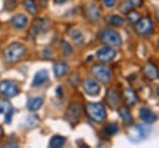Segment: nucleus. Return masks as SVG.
Segmentation results:
<instances>
[{
  "instance_id": "obj_7",
  "label": "nucleus",
  "mask_w": 159,
  "mask_h": 148,
  "mask_svg": "<svg viewBox=\"0 0 159 148\" xmlns=\"http://www.w3.org/2000/svg\"><path fill=\"white\" fill-rule=\"evenodd\" d=\"M48 26H50V21L47 19H39L36 20L32 26L30 27V32H29V37L31 40H34L39 34H42L45 31L48 30Z\"/></svg>"
},
{
  "instance_id": "obj_18",
  "label": "nucleus",
  "mask_w": 159,
  "mask_h": 148,
  "mask_svg": "<svg viewBox=\"0 0 159 148\" xmlns=\"http://www.w3.org/2000/svg\"><path fill=\"white\" fill-rule=\"evenodd\" d=\"M11 24L16 29H24L27 25V17L24 14H17L11 19Z\"/></svg>"
},
{
  "instance_id": "obj_2",
  "label": "nucleus",
  "mask_w": 159,
  "mask_h": 148,
  "mask_svg": "<svg viewBox=\"0 0 159 148\" xmlns=\"http://www.w3.org/2000/svg\"><path fill=\"white\" fill-rule=\"evenodd\" d=\"M86 112L88 117L94 122H103L106 119V109L102 103L98 102H88L86 104Z\"/></svg>"
},
{
  "instance_id": "obj_29",
  "label": "nucleus",
  "mask_w": 159,
  "mask_h": 148,
  "mask_svg": "<svg viewBox=\"0 0 159 148\" xmlns=\"http://www.w3.org/2000/svg\"><path fill=\"white\" fill-rule=\"evenodd\" d=\"M127 14H128V21H129L130 24L138 22V21H139V19H140V15H139V12H138V11L130 10V11H129V12H127Z\"/></svg>"
},
{
  "instance_id": "obj_4",
  "label": "nucleus",
  "mask_w": 159,
  "mask_h": 148,
  "mask_svg": "<svg viewBox=\"0 0 159 148\" xmlns=\"http://www.w3.org/2000/svg\"><path fill=\"white\" fill-rule=\"evenodd\" d=\"M150 127L148 126V123L147 124H138V126H135L133 129H130V132L128 133V138L129 139H132L133 138V141L132 142H140L142 139H144L149 133H150Z\"/></svg>"
},
{
  "instance_id": "obj_10",
  "label": "nucleus",
  "mask_w": 159,
  "mask_h": 148,
  "mask_svg": "<svg viewBox=\"0 0 159 148\" xmlns=\"http://www.w3.org/2000/svg\"><path fill=\"white\" fill-rule=\"evenodd\" d=\"M84 12H86V17L91 21H98L102 17V11L98 4L96 2H88L84 7Z\"/></svg>"
},
{
  "instance_id": "obj_17",
  "label": "nucleus",
  "mask_w": 159,
  "mask_h": 148,
  "mask_svg": "<svg viewBox=\"0 0 159 148\" xmlns=\"http://www.w3.org/2000/svg\"><path fill=\"white\" fill-rule=\"evenodd\" d=\"M48 80V72L46 70H40L39 72H36L34 81H32V87H37L41 86L42 83H45Z\"/></svg>"
},
{
  "instance_id": "obj_14",
  "label": "nucleus",
  "mask_w": 159,
  "mask_h": 148,
  "mask_svg": "<svg viewBox=\"0 0 159 148\" xmlns=\"http://www.w3.org/2000/svg\"><path fill=\"white\" fill-rule=\"evenodd\" d=\"M139 116H140V118L145 122V123H153V122H155L157 121V114L150 109V108H148V107H143V108H140V111H139Z\"/></svg>"
},
{
  "instance_id": "obj_9",
  "label": "nucleus",
  "mask_w": 159,
  "mask_h": 148,
  "mask_svg": "<svg viewBox=\"0 0 159 148\" xmlns=\"http://www.w3.org/2000/svg\"><path fill=\"white\" fill-rule=\"evenodd\" d=\"M135 31L142 36L150 35L153 32V22H152V20L148 16L143 17V19H139V21L137 22V26H135Z\"/></svg>"
},
{
  "instance_id": "obj_34",
  "label": "nucleus",
  "mask_w": 159,
  "mask_h": 148,
  "mask_svg": "<svg viewBox=\"0 0 159 148\" xmlns=\"http://www.w3.org/2000/svg\"><path fill=\"white\" fill-rule=\"evenodd\" d=\"M4 137V129H2V127L0 126V139Z\"/></svg>"
},
{
  "instance_id": "obj_11",
  "label": "nucleus",
  "mask_w": 159,
  "mask_h": 148,
  "mask_svg": "<svg viewBox=\"0 0 159 148\" xmlns=\"http://www.w3.org/2000/svg\"><path fill=\"white\" fill-rule=\"evenodd\" d=\"M97 58L102 62H108V61H112L114 57H116V50L112 49V47H102L97 51Z\"/></svg>"
},
{
  "instance_id": "obj_28",
  "label": "nucleus",
  "mask_w": 159,
  "mask_h": 148,
  "mask_svg": "<svg viewBox=\"0 0 159 148\" xmlns=\"http://www.w3.org/2000/svg\"><path fill=\"white\" fill-rule=\"evenodd\" d=\"M103 132H104V134H107V136H113V134H116V133L118 132V126H117L116 123H108V124L104 126Z\"/></svg>"
},
{
  "instance_id": "obj_6",
  "label": "nucleus",
  "mask_w": 159,
  "mask_h": 148,
  "mask_svg": "<svg viewBox=\"0 0 159 148\" xmlns=\"http://www.w3.org/2000/svg\"><path fill=\"white\" fill-rule=\"evenodd\" d=\"M82 114V107L78 102H72L70 104V107L66 111V119L71 123V124H76Z\"/></svg>"
},
{
  "instance_id": "obj_23",
  "label": "nucleus",
  "mask_w": 159,
  "mask_h": 148,
  "mask_svg": "<svg viewBox=\"0 0 159 148\" xmlns=\"http://www.w3.org/2000/svg\"><path fill=\"white\" fill-rule=\"evenodd\" d=\"M118 112H119V117H120V119L123 121V123H125V124H130V123L133 122L132 113L128 111V108H127V107L120 108Z\"/></svg>"
},
{
  "instance_id": "obj_25",
  "label": "nucleus",
  "mask_w": 159,
  "mask_h": 148,
  "mask_svg": "<svg viewBox=\"0 0 159 148\" xmlns=\"http://www.w3.org/2000/svg\"><path fill=\"white\" fill-rule=\"evenodd\" d=\"M107 21L113 26H122L124 22V19L119 15H109L107 16Z\"/></svg>"
},
{
  "instance_id": "obj_33",
  "label": "nucleus",
  "mask_w": 159,
  "mask_h": 148,
  "mask_svg": "<svg viewBox=\"0 0 159 148\" xmlns=\"http://www.w3.org/2000/svg\"><path fill=\"white\" fill-rule=\"evenodd\" d=\"M67 1H70V0H55V4H65Z\"/></svg>"
},
{
  "instance_id": "obj_16",
  "label": "nucleus",
  "mask_w": 159,
  "mask_h": 148,
  "mask_svg": "<svg viewBox=\"0 0 159 148\" xmlns=\"http://www.w3.org/2000/svg\"><path fill=\"white\" fill-rule=\"evenodd\" d=\"M143 4V0H124L120 5V11L122 12H129L134 7H138Z\"/></svg>"
},
{
  "instance_id": "obj_24",
  "label": "nucleus",
  "mask_w": 159,
  "mask_h": 148,
  "mask_svg": "<svg viewBox=\"0 0 159 148\" xmlns=\"http://www.w3.org/2000/svg\"><path fill=\"white\" fill-rule=\"evenodd\" d=\"M66 143V138L62 137V136H53L51 139H50V147L51 148H60L62 147L63 144Z\"/></svg>"
},
{
  "instance_id": "obj_26",
  "label": "nucleus",
  "mask_w": 159,
  "mask_h": 148,
  "mask_svg": "<svg viewBox=\"0 0 159 148\" xmlns=\"http://www.w3.org/2000/svg\"><path fill=\"white\" fill-rule=\"evenodd\" d=\"M70 35H71V37L73 39V41L76 44H82L83 42V35L78 29H72L70 31Z\"/></svg>"
},
{
  "instance_id": "obj_19",
  "label": "nucleus",
  "mask_w": 159,
  "mask_h": 148,
  "mask_svg": "<svg viewBox=\"0 0 159 148\" xmlns=\"http://www.w3.org/2000/svg\"><path fill=\"white\" fill-rule=\"evenodd\" d=\"M123 93H124V99L129 106H133V104L137 103V95H135V92L132 87H129V86L125 87Z\"/></svg>"
},
{
  "instance_id": "obj_3",
  "label": "nucleus",
  "mask_w": 159,
  "mask_h": 148,
  "mask_svg": "<svg viewBox=\"0 0 159 148\" xmlns=\"http://www.w3.org/2000/svg\"><path fill=\"white\" fill-rule=\"evenodd\" d=\"M99 39L107 46L119 47L122 45V37H120V35L117 31L112 30V29H104V30H102L101 34H99Z\"/></svg>"
},
{
  "instance_id": "obj_20",
  "label": "nucleus",
  "mask_w": 159,
  "mask_h": 148,
  "mask_svg": "<svg viewBox=\"0 0 159 148\" xmlns=\"http://www.w3.org/2000/svg\"><path fill=\"white\" fill-rule=\"evenodd\" d=\"M67 70H68V65L66 62L60 61V62H56L53 65V73L56 77H62L67 72Z\"/></svg>"
},
{
  "instance_id": "obj_1",
  "label": "nucleus",
  "mask_w": 159,
  "mask_h": 148,
  "mask_svg": "<svg viewBox=\"0 0 159 148\" xmlns=\"http://www.w3.org/2000/svg\"><path fill=\"white\" fill-rule=\"evenodd\" d=\"M26 52V49L22 44H19V42H14L11 45H9L5 51H4V57L6 60V62L9 63H15L17 62L19 60L22 58V56L25 55Z\"/></svg>"
},
{
  "instance_id": "obj_13",
  "label": "nucleus",
  "mask_w": 159,
  "mask_h": 148,
  "mask_svg": "<svg viewBox=\"0 0 159 148\" xmlns=\"http://www.w3.org/2000/svg\"><path fill=\"white\" fill-rule=\"evenodd\" d=\"M12 106L9 101L0 98V114H5V122H11V116H12Z\"/></svg>"
},
{
  "instance_id": "obj_35",
  "label": "nucleus",
  "mask_w": 159,
  "mask_h": 148,
  "mask_svg": "<svg viewBox=\"0 0 159 148\" xmlns=\"http://www.w3.org/2000/svg\"><path fill=\"white\" fill-rule=\"evenodd\" d=\"M158 45H159V41H158Z\"/></svg>"
},
{
  "instance_id": "obj_27",
  "label": "nucleus",
  "mask_w": 159,
  "mask_h": 148,
  "mask_svg": "<svg viewBox=\"0 0 159 148\" xmlns=\"http://www.w3.org/2000/svg\"><path fill=\"white\" fill-rule=\"evenodd\" d=\"M24 6H25V9H26L30 14H32V15H35V14L37 12V5L35 4L34 0H24Z\"/></svg>"
},
{
  "instance_id": "obj_5",
  "label": "nucleus",
  "mask_w": 159,
  "mask_h": 148,
  "mask_svg": "<svg viewBox=\"0 0 159 148\" xmlns=\"http://www.w3.org/2000/svg\"><path fill=\"white\" fill-rule=\"evenodd\" d=\"M20 92L19 90V86L11 81V80H2L0 81V93L7 98H11V97H15L17 93Z\"/></svg>"
},
{
  "instance_id": "obj_30",
  "label": "nucleus",
  "mask_w": 159,
  "mask_h": 148,
  "mask_svg": "<svg viewBox=\"0 0 159 148\" xmlns=\"http://www.w3.org/2000/svg\"><path fill=\"white\" fill-rule=\"evenodd\" d=\"M37 123H39V118H37L36 116H29V117L25 119V123H24V124H25L27 128H29V127L32 128V127H35Z\"/></svg>"
},
{
  "instance_id": "obj_12",
  "label": "nucleus",
  "mask_w": 159,
  "mask_h": 148,
  "mask_svg": "<svg viewBox=\"0 0 159 148\" xmlns=\"http://www.w3.org/2000/svg\"><path fill=\"white\" fill-rule=\"evenodd\" d=\"M83 90L89 96H97L99 93V91H101L98 82L94 81V80H92V78H86L83 81Z\"/></svg>"
},
{
  "instance_id": "obj_31",
  "label": "nucleus",
  "mask_w": 159,
  "mask_h": 148,
  "mask_svg": "<svg viewBox=\"0 0 159 148\" xmlns=\"http://www.w3.org/2000/svg\"><path fill=\"white\" fill-rule=\"evenodd\" d=\"M103 4L107 7H113L116 5V0H103Z\"/></svg>"
},
{
  "instance_id": "obj_32",
  "label": "nucleus",
  "mask_w": 159,
  "mask_h": 148,
  "mask_svg": "<svg viewBox=\"0 0 159 148\" xmlns=\"http://www.w3.org/2000/svg\"><path fill=\"white\" fill-rule=\"evenodd\" d=\"M4 147H12V148H15V147H19V144H17V142H6L4 144Z\"/></svg>"
},
{
  "instance_id": "obj_22",
  "label": "nucleus",
  "mask_w": 159,
  "mask_h": 148,
  "mask_svg": "<svg viewBox=\"0 0 159 148\" xmlns=\"http://www.w3.org/2000/svg\"><path fill=\"white\" fill-rule=\"evenodd\" d=\"M107 101H108V104H109L112 108L117 107V104H118V102H119L118 92H117L116 90H109V91L107 92Z\"/></svg>"
},
{
  "instance_id": "obj_15",
  "label": "nucleus",
  "mask_w": 159,
  "mask_h": 148,
  "mask_svg": "<svg viewBox=\"0 0 159 148\" xmlns=\"http://www.w3.org/2000/svg\"><path fill=\"white\" fill-rule=\"evenodd\" d=\"M144 75L148 77V78H150V80H155V78H158L159 77V70H158V67L154 65V63H152V62H148L145 66H144Z\"/></svg>"
},
{
  "instance_id": "obj_21",
  "label": "nucleus",
  "mask_w": 159,
  "mask_h": 148,
  "mask_svg": "<svg viewBox=\"0 0 159 148\" xmlns=\"http://www.w3.org/2000/svg\"><path fill=\"white\" fill-rule=\"evenodd\" d=\"M42 103H43V98L42 97H32L27 102V109L31 111V112H35L42 106Z\"/></svg>"
},
{
  "instance_id": "obj_8",
  "label": "nucleus",
  "mask_w": 159,
  "mask_h": 148,
  "mask_svg": "<svg viewBox=\"0 0 159 148\" xmlns=\"http://www.w3.org/2000/svg\"><path fill=\"white\" fill-rule=\"evenodd\" d=\"M92 73L94 75L96 78H98L101 82L106 83L111 80V76H112V72L108 67H106L104 65H94L92 67Z\"/></svg>"
}]
</instances>
